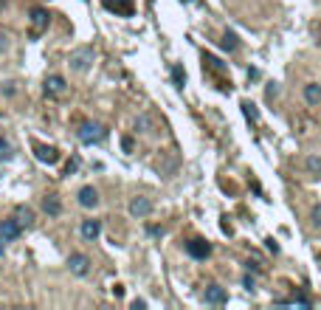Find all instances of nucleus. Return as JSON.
I'll return each instance as SVG.
<instances>
[{
    "mask_svg": "<svg viewBox=\"0 0 321 310\" xmlns=\"http://www.w3.org/2000/svg\"><path fill=\"white\" fill-rule=\"evenodd\" d=\"M104 135H107V130H104L102 124L85 122L82 127H79V141H82V144H96V141L104 138Z\"/></svg>",
    "mask_w": 321,
    "mask_h": 310,
    "instance_id": "nucleus-1",
    "label": "nucleus"
},
{
    "mask_svg": "<svg viewBox=\"0 0 321 310\" xmlns=\"http://www.w3.org/2000/svg\"><path fill=\"white\" fill-rule=\"evenodd\" d=\"M93 57H96V51L91 48V45H85V48H76L71 54V68L73 71H87L93 62Z\"/></svg>",
    "mask_w": 321,
    "mask_h": 310,
    "instance_id": "nucleus-2",
    "label": "nucleus"
},
{
    "mask_svg": "<svg viewBox=\"0 0 321 310\" xmlns=\"http://www.w3.org/2000/svg\"><path fill=\"white\" fill-rule=\"evenodd\" d=\"M65 93H68V82H65V76H60V73H51L48 79H45V96L60 99V96H65Z\"/></svg>",
    "mask_w": 321,
    "mask_h": 310,
    "instance_id": "nucleus-3",
    "label": "nucleus"
},
{
    "mask_svg": "<svg viewBox=\"0 0 321 310\" xmlns=\"http://www.w3.org/2000/svg\"><path fill=\"white\" fill-rule=\"evenodd\" d=\"M20 234H23V226H20L17 217H9V220L0 223V240H3V243H12V240L20 237Z\"/></svg>",
    "mask_w": 321,
    "mask_h": 310,
    "instance_id": "nucleus-4",
    "label": "nucleus"
},
{
    "mask_svg": "<svg viewBox=\"0 0 321 310\" xmlns=\"http://www.w3.org/2000/svg\"><path fill=\"white\" fill-rule=\"evenodd\" d=\"M48 20L51 14L45 12V9H31V34H43L45 29H48Z\"/></svg>",
    "mask_w": 321,
    "mask_h": 310,
    "instance_id": "nucleus-5",
    "label": "nucleus"
},
{
    "mask_svg": "<svg viewBox=\"0 0 321 310\" xmlns=\"http://www.w3.org/2000/svg\"><path fill=\"white\" fill-rule=\"evenodd\" d=\"M68 268H71L76 276H85L87 271H91V260H87V254H79L76 251V254L68 257Z\"/></svg>",
    "mask_w": 321,
    "mask_h": 310,
    "instance_id": "nucleus-6",
    "label": "nucleus"
},
{
    "mask_svg": "<svg viewBox=\"0 0 321 310\" xmlns=\"http://www.w3.org/2000/svg\"><path fill=\"white\" fill-rule=\"evenodd\" d=\"M130 214H133V217H150L152 201L150 198H133V201H130Z\"/></svg>",
    "mask_w": 321,
    "mask_h": 310,
    "instance_id": "nucleus-7",
    "label": "nucleus"
},
{
    "mask_svg": "<svg viewBox=\"0 0 321 310\" xmlns=\"http://www.w3.org/2000/svg\"><path fill=\"white\" fill-rule=\"evenodd\" d=\"M34 155L43 164H56L60 161V150L56 147H45V144H34Z\"/></svg>",
    "mask_w": 321,
    "mask_h": 310,
    "instance_id": "nucleus-8",
    "label": "nucleus"
},
{
    "mask_svg": "<svg viewBox=\"0 0 321 310\" xmlns=\"http://www.w3.org/2000/svg\"><path fill=\"white\" fill-rule=\"evenodd\" d=\"M186 251H189V257H194V260H206V257L212 254V245H209L206 240H189Z\"/></svg>",
    "mask_w": 321,
    "mask_h": 310,
    "instance_id": "nucleus-9",
    "label": "nucleus"
},
{
    "mask_svg": "<svg viewBox=\"0 0 321 310\" xmlns=\"http://www.w3.org/2000/svg\"><path fill=\"white\" fill-rule=\"evenodd\" d=\"M76 201H79L82 209H93V206H99V192L93 186H82L79 195H76Z\"/></svg>",
    "mask_w": 321,
    "mask_h": 310,
    "instance_id": "nucleus-10",
    "label": "nucleus"
},
{
    "mask_svg": "<svg viewBox=\"0 0 321 310\" xmlns=\"http://www.w3.org/2000/svg\"><path fill=\"white\" fill-rule=\"evenodd\" d=\"M203 302L206 304H225L228 302V293H225V288L212 285V288H206V293H203Z\"/></svg>",
    "mask_w": 321,
    "mask_h": 310,
    "instance_id": "nucleus-11",
    "label": "nucleus"
},
{
    "mask_svg": "<svg viewBox=\"0 0 321 310\" xmlns=\"http://www.w3.org/2000/svg\"><path fill=\"white\" fill-rule=\"evenodd\" d=\"M102 3H104V9H110L115 14H124V17L133 14V0H102Z\"/></svg>",
    "mask_w": 321,
    "mask_h": 310,
    "instance_id": "nucleus-12",
    "label": "nucleus"
},
{
    "mask_svg": "<svg viewBox=\"0 0 321 310\" xmlns=\"http://www.w3.org/2000/svg\"><path fill=\"white\" fill-rule=\"evenodd\" d=\"M99 234H102V223H99V220H82V237H85L87 243H93Z\"/></svg>",
    "mask_w": 321,
    "mask_h": 310,
    "instance_id": "nucleus-13",
    "label": "nucleus"
},
{
    "mask_svg": "<svg viewBox=\"0 0 321 310\" xmlns=\"http://www.w3.org/2000/svg\"><path fill=\"white\" fill-rule=\"evenodd\" d=\"M304 102L318 107V102H321V85L318 82H307V85H304Z\"/></svg>",
    "mask_w": 321,
    "mask_h": 310,
    "instance_id": "nucleus-14",
    "label": "nucleus"
},
{
    "mask_svg": "<svg viewBox=\"0 0 321 310\" xmlns=\"http://www.w3.org/2000/svg\"><path fill=\"white\" fill-rule=\"evenodd\" d=\"M43 209H45V214L56 217V214L62 212V203H60V198H56V195H48V198L43 201Z\"/></svg>",
    "mask_w": 321,
    "mask_h": 310,
    "instance_id": "nucleus-15",
    "label": "nucleus"
},
{
    "mask_svg": "<svg viewBox=\"0 0 321 310\" xmlns=\"http://www.w3.org/2000/svg\"><path fill=\"white\" fill-rule=\"evenodd\" d=\"M12 158H14V147H12V141L0 135V164H9Z\"/></svg>",
    "mask_w": 321,
    "mask_h": 310,
    "instance_id": "nucleus-16",
    "label": "nucleus"
},
{
    "mask_svg": "<svg viewBox=\"0 0 321 310\" xmlns=\"http://www.w3.org/2000/svg\"><path fill=\"white\" fill-rule=\"evenodd\" d=\"M14 217L20 220V226H31V223H34V209L17 206V209H14Z\"/></svg>",
    "mask_w": 321,
    "mask_h": 310,
    "instance_id": "nucleus-17",
    "label": "nucleus"
},
{
    "mask_svg": "<svg viewBox=\"0 0 321 310\" xmlns=\"http://www.w3.org/2000/svg\"><path fill=\"white\" fill-rule=\"evenodd\" d=\"M220 45H223L225 51H237V48H240V37H237L234 31H225L223 40H220Z\"/></svg>",
    "mask_w": 321,
    "mask_h": 310,
    "instance_id": "nucleus-18",
    "label": "nucleus"
},
{
    "mask_svg": "<svg viewBox=\"0 0 321 310\" xmlns=\"http://www.w3.org/2000/svg\"><path fill=\"white\" fill-rule=\"evenodd\" d=\"M135 130H141V133H152V119H150V113H141L138 119H135Z\"/></svg>",
    "mask_w": 321,
    "mask_h": 310,
    "instance_id": "nucleus-19",
    "label": "nucleus"
},
{
    "mask_svg": "<svg viewBox=\"0 0 321 310\" xmlns=\"http://www.w3.org/2000/svg\"><path fill=\"white\" fill-rule=\"evenodd\" d=\"M307 172L310 175H321V158L318 155H310L307 158Z\"/></svg>",
    "mask_w": 321,
    "mask_h": 310,
    "instance_id": "nucleus-20",
    "label": "nucleus"
},
{
    "mask_svg": "<svg viewBox=\"0 0 321 310\" xmlns=\"http://www.w3.org/2000/svg\"><path fill=\"white\" fill-rule=\"evenodd\" d=\"M172 79H175V85H178V88H183V82H186V73H183V68H181V65L172 68Z\"/></svg>",
    "mask_w": 321,
    "mask_h": 310,
    "instance_id": "nucleus-21",
    "label": "nucleus"
},
{
    "mask_svg": "<svg viewBox=\"0 0 321 310\" xmlns=\"http://www.w3.org/2000/svg\"><path fill=\"white\" fill-rule=\"evenodd\" d=\"M243 110H245V116H248L251 122H256V119H259V110H256L251 102H243Z\"/></svg>",
    "mask_w": 321,
    "mask_h": 310,
    "instance_id": "nucleus-22",
    "label": "nucleus"
},
{
    "mask_svg": "<svg viewBox=\"0 0 321 310\" xmlns=\"http://www.w3.org/2000/svg\"><path fill=\"white\" fill-rule=\"evenodd\" d=\"M310 223H313L315 229H321V206H313V212H310Z\"/></svg>",
    "mask_w": 321,
    "mask_h": 310,
    "instance_id": "nucleus-23",
    "label": "nucleus"
},
{
    "mask_svg": "<svg viewBox=\"0 0 321 310\" xmlns=\"http://www.w3.org/2000/svg\"><path fill=\"white\" fill-rule=\"evenodd\" d=\"M243 285L248 288V291H254V288H256V279H254L251 274H245V276H243Z\"/></svg>",
    "mask_w": 321,
    "mask_h": 310,
    "instance_id": "nucleus-24",
    "label": "nucleus"
},
{
    "mask_svg": "<svg viewBox=\"0 0 321 310\" xmlns=\"http://www.w3.org/2000/svg\"><path fill=\"white\" fill-rule=\"evenodd\" d=\"M265 248H268V251H271V254H276V251H279L276 240H265Z\"/></svg>",
    "mask_w": 321,
    "mask_h": 310,
    "instance_id": "nucleus-25",
    "label": "nucleus"
},
{
    "mask_svg": "<svg viewBox=\"0 0 321 310\" xmlns=\"http://www.w3.org/2000/svg\"><path fill=\"white\" fill-rule=\"evenodd\" d=\"M206 65L212 68V71H220V62L214 60V57H206Z\"/></svg>",
    "mask_w": 321,
    "mask_h": 310,
    "instance_id": "nucleus-26",
    "label": "nucleus"
},
{
    "mask_svg": "<svg viewBox=\"0 0 321 310\" xmlns=\"http://www.w3.org/2000/svg\"><path fill=\"white\" fill-rule=\"evenodd\" d=\"M144 307H147L144 299H135V302H133V310H144Z\"/></svg>",
    "mask_w": 321,
    "mask_h": 310,
    "instance_id": "nucleus-27",
    "label": "nucleus"
},
{
    "mask_svg": "<svg viewBox=\"0 0 321 310\" xmlns=\"http://www.w3.org/2000/svg\"><path fill=\"white\" fill-rule=\"evenodd\" d=\"M3 48H6V37H3V31H0V54H3Z\"/></svg>",
    "mask_w": 321,
    "mask_h": 310,
    "instance_id": "nucleus-28",
    "label": "nucleus"
},
{
    "mask_svg": "<svg viewBox=\"0 0 321 310\" xmlns=\"http://www.w3.org/2000/svg\"><path fill=\"white\" fill-rule=\"evenodd\" d=\"M0 254H3V240H0Z\"/></svg>",
    "mask_w": 321,
    "mask_h": 310,
    "instance_id": "nucleus-29",
    "label": "nucleus"
},
{
    "mask_svg": "<svg viewBox=\"0 0 321 310\" xmlns=\"http://www.w3.org/2000/svg\"><path fill=\"white\" fill-rule=\"evenodd\" d=\"M183 3H189V0H183Z\"/></svg>",
    "mask_w": 321,
    "mask_h": 310,
    "instance_id": "nucleus-30",
    "label": "nucleus"
}]
</instances>
